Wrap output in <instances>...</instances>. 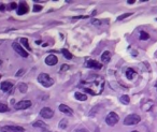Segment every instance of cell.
Masks as SVG:
<instances>
[{"mask_svg": "<svg viewBox=\"0 0 157 132\" xmlns=\"http://www.w3.org/2000/svg\"><path fill=\"white\" fill-rule=\"evenodd\" d=\"M84 85H86L90 90L94 92V94H99L103 91L104 87V79L101 76H95V79L90 81V82H82Z\"/></svg>", "mask_w": 157, "mask_h": 132, "instance_id": "6da1fadb", "label": "cell"}, {"mask_svg": "<svg viewBox=\"0 0 157 132\" xmlns=\"http://www.w3.org/2000/svg\"><path fill=\"white\" fill-rule=\"evenodd\" d=\"M38 82L44 87H51L54 84L53 79H51L50 75L46 73H40L38 76Z\"/></svg>", "mask_w": 157, "mask_h": 132, "instance_id": "7a4b0ae2", "label": "cell"}, {"mask_svg": "<svg viewBox=\"0 0 157 132\" xmlns=\"http://www.w3.org/2000/svg\"><path fill=\"white\" fill-rule=\"evenodd\" d=\"M140 120H141V117L138 114H129L124 119V125L125 126H135L137 123H139Z\"/></svg>", "mask_w": 157, "mask_h": 132, "instance_id": "3957f363", "label": "cell"}, {"mask_svg": "<svg viewBox=\"0 0 157 132\" xmlns=\"http://www.w3.org/2000/svg\"><path fill=\"white\" fill-rule=\"evenodd\" d=\"M119 115L116 114V113H114V112H111V113H109L108 114V116L106 117V123H107L108 126H115L116 123H119Z\"/></svg>", "mask_w": 157, "mask_h": 132, "instance_id": "277c9868", "label": "cell"}, {"mask_svg": "<svg viewBox=\"0 0 157 132\" xmlns=\"http://www.w3.org/2000/svg\"><path fill=\"white\" fill-rule=\"evenodd\" d=\"M31 101L29 100H22L20 102H17L16 104L14 105V109L15 110H26V109H29L30 106H31Z\"/></svg>", "mask_w": 157, "mask_h": 132, "instance_id": "5b68a950", "label": "cell"}, {"mask_svg": "<svg viewBox=\"0 0 157 132\" xmlns=\"http://www.w3.org/2000/svg\"><path fill=\"white\" fill-rule=\"evenodd\" d=\"M12 47H13V50H14L20 56H22V57H25V58H26L27 56H28V53L25 50V48H23V46L20 45L18 43H16V42H13Z\"/></svg>", "mask_w": 157, "mask_h": 132, "instance_id": "8992f818", "label": "cell"}, {"mask_svg": "<svg viewBox=\"0 0 157 132\" xmlns=\"http://www.w3.org/2000/svg\"><path fill=\"white\" fill-rule=\"evenodd\" d=\"M40 115L45 119H50V118H52L54 116V111L52 109H50V107H43L40 111Z\"/></svg>", "mask_w": 157, "mask_h": 132, "instance_id": "52a82bcc", "label": "cell"}, {"mask_svg": "<svg viewBox=\"0 0 157 132\" xmlns=\"http://www.w3.org/2000/svg\"><path fill=\"white\" fill-rule=\"evenodd\" d=\"M2 131L6 132H24L25 129L20 126H4L2 127Z\"/></svg>", "mask_w": 157, "mask_h": 132, "instance_id": "ba28073f", "label": "cell"}, {"mask_svg": "<svg viewBox=\"0 0 157 132\" xmlns=\"http://www.w3.org/2000/svg\"><path fill=\"white\" fill-rule=\"evenodd\" d=\"M58 62V59H57V57L55 55H48L46 58H45V63L48 66H55Z\"/></svg>", "mask_w": 157, "mask_h": 132, "instance_id": "9c48e42d", "label": "cell"}, {"mask_svg": "<svg viewBox=\"0 0 157 132\" xmlns=\"http://www.w3.org/2000/svg\"><path fill=\"white\" fill-rule=\"evenodd\" d=\"M0 88H1V90L4 91V92H9V91L12 90L13 84L10 82H2L1 83V85H0Z\"/></svg>", "mask_w": 157, "mask_h": 132, "instance_id": "30bf717a", "label": "cell"}, {"mask_svg": "<svg viewBox=\"0 0 157 132\" xmlns=\"http://www.w3.org/2000/svg\"><path fill=\"white\" fill-rule=\"evenodd\" d=\"M59 111L64 114H67L69 116H71L73 114V111H72L71 107H69L68 105H66V104H60L59 105Z\"/></svg>", "mask_w": 157, "mask_h": 132, "instance_id": "8fae6325", "label": "cell"}, {"mask_svg": "<svg viewBox=\"0 0 157 132\" xmlns=\"http://www.w3.org/2000/svg\"><path fill=\"white\" fill-rule=\"evenodd\" d=\"M28 12V6L25 2H21L18 4V10H17V14L18 15H23L26 14Z\"/></svg>", "mask_w": 157, "mask_h": 132, "instance_id": "7c38bea8", "label": "cell"}, {"mask_svg": "<svg viewBox=\"0 0 157 132\" xmlns=\"http://www.w3.org/2000/svg\"><path fill=\"white\" fill-rule=\"evenodd\" d=\"M110 59H111V53H110L109 50L103 52L102 55H101V61L103 62V63H108L110 61Z\"/></svg>", "mask_w": 157, "mask_h": 132, "instance_id": "4fadbf2b", "label": "cell"}, {"mask_svg": "<svg viewBox=\"0 0 157 132\" xmlns=\"http://www.w3.org/2000/svg\"><path fill=\"white\" fill-rule=\"evenodd\" d=\"M86 66L88 68H95V69H101V67H102L100 62H97L96 60H89Z\"/></svg>", "mask_w": 157, "mask_h": 132, "instance_id": "5bb4252c", "label": "cell"}, {"mask_svg": "<svg viewBox=\"0 0 157 132\" xmlns=\"http://www.w3.org/2000/svg\"><path fill=\"white\" fill-rule=\"evenodd\" d=\"M136 75L137 72L133 69H131V68H128L127 70H126V76H127L128 79H133Z\"/></svg>", "mask_w": 157, "mask_h": 132, "instance_id": "9a60e30c", "label": "cell"}, {"mask_svg": "<svg viewBox=\"0 0 157 132\" xmlns=\"http://www.w3.org/2000/svg\"><path fill=\"white\" fill-rule=\"evenodd\" d=\"M74 97H75L77 100H79V101H85V100H87V96L84 94H81V92H75Z\"/></svg>", "mask_w": 157, "mask_h": 132, "instance_id": "2e32d148", "label": "cell"}, {"mask_svg": "<svg viewBox=\"0 0 157 132\" xmlns=\"http://www.w3.org/2000/svg\"><path fill=\"white\" fill-rule=\"evenodd\" d=\"M119 101H121L122 103H124V104H128V103L130 102V98H129V96H127V94H123V96L119 97Z\"/></svg>", "mask_w": 157, "mask_h": 132, "instance_id": "e0dca14e", "label": "cell"}, {"mask_svg": "<svg viewBox=\"0 0 157 132\" xmlns=\"http://www.w3.org/2000/svg\"><path fill=\"white\" fill-rule=\"evenodd\" d=\"M17 88H18V90L21 91V92H23V94H24V92H26L27 91V85L26 84H25V83H21V84H18V86H17Z\"/></svg>", "mask_w": 157, "mask_h": 132, "instance_id": "ac0fdd59", "label": "cell"}, {"mask_svg": "<svg viewBox=\"0 0 157 132\" xmlns=\"http://www.w3.org/2000/svg\"><path fill=\"white\" fill-rule=\"evenodd\" d=\"M61 53L64 54V56H65V58L67 59H71L72 58V54L69 52L68 50H66V48H62L61 50Z\"/></svg>", "mask_w": 157, "mask_h": 132, "instance_id": "d6986e66", "label": "cell"}, {"mask_svg": "<svg viewBox=\"0 0 157 132\" xmlns=\"http://www.w3.org/2000/svg\"><path fill=\"white\" fill-rule=\"evenodd\" d=\"M33 127H38V128H46V125L41 120H38V121H36V123H33Z\"/></svg>", "mask_w": 157, "mask_h": 132, "instance_id": "ffe728a7", "label": "cell"}, {"mask_svg": "<svg viewBox=\"0 0 157 132\" xmlns=\"http://www.w3.org/2000/svg\"><path fill=\"white\" fill-rule=\"evenodd\" d=\"M150 39V35L145 31H141L140 32V40H148Z\"/></svg>", "mask_w": 157, "mask_h": 132, "instance_id": "44dd1931", "label": "cell"}, {"mask_svg": "<svg viewBox=\"0 0 157 132\" xmlns=\"http://www.w3.org/2000/svg\"><path fill=\"white\" fill-rule=\"evenodd\" d=\"M21 42L23 44L25 45V47H26L27 50H31V47L29 46V43H28V39H26V38H22L21 39Z\"/></svg>", "mask_w": 157, "mask_h": 132, "instance_id": "7402d4cb", "label": "cell"}, {"mask_svg": "<svg viewBox=\"0 0 157 132\" xmlns=\"http://www.w3.org/2000/svg\"><path fill=\"white\" fill-rule=\"evenodd\" d=\"M67 126H68V120L67 119H61V121L59 123V128L60 129H66L67 128Z\"/></svg>", "mask_w": 157, "mask_h": 132, "instance_id": "603a6c76", "label": "cell"}, {"mask_svg": "<svg viewBox=\"0 0 157 132\" xmlns=\"http://www.w3.org/2000/svg\"><path fill=\"white\" fill-rule=\"evenodd\" d=\"M8 111H9V106L4 103H0V113H4Z\"/></svg>", "mask_w": 157, "mask_h": 132, "instance_id": "cb8c5ba5", "label": "cell"}, {"mask_svg": "<svg viewBox=\"0 0 157 132\" xmlns=\"http://www.w3.org/2000/svg\"><path fill=\"white\" fill-rule=\"evenodd\" d=\"M131 15V13H125V14H122V15H119V17H117V19L119 21H123V19H125V18H127V17H129Z\"/></svg>", "mask_w": 157, "mask_h": 132, "instance_id": "d4e9b609", "label": "cell"}, {"mask_svg": "<svg viewBox=\"0 0 157 132\" xmlns=\"http://www.w3.org/2000/svg\"><path fill=\"white\" fill-rule=\"evenodd\" d=\"M42 10V6H38V4H35L33 6V11L35 12H39Z\"/></svg>", "mask_w": 157, "mask_h": 132, "instance_id": "484cf974", "label": "cell"}, {"mask_svg": "<svg viewBox=\"0 0 157 132\" xmlns=\"http://www.w3.org/2000/svg\"><path fill=\"white\" fill-rule=\"evenodd\" d=\"M69 69H70V67L68 65H62L61 68H60V71H66V70H69Z\"/></svg>", "mask_w": 157, "mask_h": 132, "instance_id": "4316f807", "label": "cell"}, {"mask_svg": "<svg viewBox=\"0 0 157 132\" xmlns=\"http://www.w3.org/2000/svg\"><path fill=\"white\" fill-rule=\"evenodd\" d=\"M16 6H17V4H16V2H11V4H10V6H9V9L14 10V9H16Z\"/></svg>", "mask_w": 157, "mask_h": 132, "instance_id": "83f0119b", "label": "cell"}, {"mask_svg": "<svg viewBox=\"0 0 157 132\" xmlns=\"http://www.w3.org/2000/svg\"><path fill=\"white\" fill-rule=\"evenodd\" d=\"M24 73H25V70L24 69H21V70H18V72L16 73V76H21V75H23Z\"/></svg>", "mask_w": 157, "mask_h": 132, "instance_id": "f1b7e54d", "label": "cell"}, {"mask_svg": "<svg viewBox=\"0 0 157 132\" xmlns=\"http://www.w3.org/2000/svg\"><path fill=\"white\" fill-rule=\"evenodd\" d=\"M92 24H94V25H100L101 22H100V21H98V19H93V21H92Z\"/></svg>", "mask_w": 157, "mask_h": 132, "instance_id": "f546056e", "label": "cell"}, {"mask_svg": "<svg viewBox=\"0 0 157 132\" xmlns=\"http://www.w3.org/2000/svg\"><path fill=\"white\" fill-rule=\"evenodd\" d=\"M6 10V6L3 3H0V11H4Z\"/></svg>", "mask_w": 157, "mask_h": 132, "instance_id": "4dcf8cb0", "label": "cell"}, {"mask_svg": "<svg viewBox=\"0 0 157 132\" xmlns=\"http://www.w3.org/2000/svg\"><path fill=\"white\" fill-rule=\"evenodd\" d=\"M83 89L86 91V92H88V94H94V92H93V91L90 90V89H88V88H86V87H85V88H83Z\"/></svg>", "mask_w": 157, "mask_h": 132, "instance_id": "1f68e13d", "label": "cell"}, {"mask_svg": "<svg viewBox=\"0 0 157 132\" xmlns=\"http://www.w3.org/2000/svg\"><path fill=\"white\" fill-rule=\"evenodd\" d=\"M88 16H77V17H73V19H79V18H87Z\"/></svg>", "mask_w": 157, "mask_h": 132, "instance_id": "d6a6232c", "label": "cell"}, {"mask_svg": "<svg viewBox=\"0 0 157 132\" xmlns=\"http://www.w3.org/2000/svg\"><path fill=\"white\" fill-rule=\"evenodd\" d=\"M133 2H135V1H133V0H129V1H128V3H129V4H132Z\"/></svg>", "mask_w": 157, "mask_h": 132, "instance_id": "836d02e7", "label": "cell"}, {"mask_svg": "<svg viewBox=\"0 0 157 132\" xmlns=\"http://www.w3.org/2000/svg\"><path fill=\"white\" fill-rule=\"evenodd\" d=\"M42 131H43V132H48V130H44V129L42 130Z\"/></svg>", "mask_w": 157, "mask_h": 132, "instance_id": "e575fe53", "label": "cell"}, {"mask_svg": "<svg viewBox=\"0 0 157 132\" xmlns=\"http://www.w3.org/2000/svg\"><path fill=\"white\" fill-rule=\"evenodd\" d=\"M1 65H2V61H1V60H0V66H1Z\"/></svg>", "mask_w": 157, "mask_h": 132, "instance_id": "d590c367", "label": "cell"}, {"mask_svg": "<svg viewBox=\"0 0 157 132\" xmlns=\"http://www.w3.org/2000/svg\"><path fill=\"white\" fill-rule=\"evenodd\" d=\"M131 132H139V131H137V130H135V131H131Z\"/></svg>", "mask_w": 157, "mask_h": 132, "instance_id": "8d00e7d4", "label": "cell"}, {"mask_svg": "<svg viewBox=\"0 0 157 132\" xmlns=\"http://www.w3.org/2000/svg\"><path fill=\"white\" fill-rule=\"evenodd\" d=\"M1 132H6V131H1Z\"/></svg>", "mask_w": 157, "mask_h": 132, "instance_id": "74e56055", "label": "cell"}, {"mask_svg": "<svg viewBox=\"0 0 157 132\" xmlns=\"http://www.w3.org/2000/svg\"><path fill=\"white\" fill-rule=\"evenodd\" d=\"M0 77H1V75H0Z\"/></svg>", "mask_w": 157, "mask_h": 132, "instance_id": "f35d334b", "label": "cell"}]
</instances>
